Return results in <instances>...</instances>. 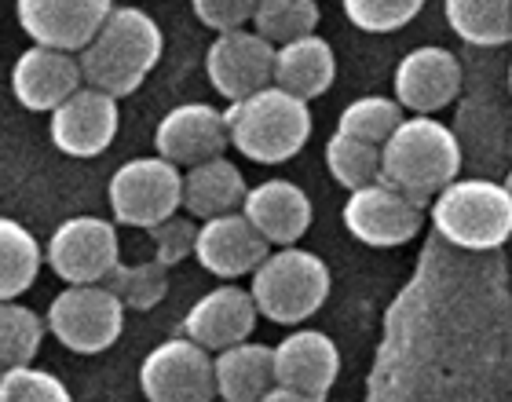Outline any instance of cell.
<instances>
[{
	"label": "cell",
	"mask_w": 512,
	"mask_h": 402,
	"mask_svg": "<svg viewBox=\"0 0 512 402\" xmlns=\"http://www.w3.org/2000/svg\"><path fill=\"white\" fill-rule=\"evenodd\" d=\"M161 52H165V37H161L154 15L125 4V8L110 11V19L77 52V59L85 70V85L103 88L121 99L143 88V81L161 63Z\"/></svg>",
	"instance_id": "6da1fadb"
},
{
	"label": "cell",
	"mask_w": 512,
	"mask_h": 402,
	"mask_svg": "<svg viewBox=\"0 0 512 402\" xmlns=\"http://www.w3.org/2000/svg\"><path fill=\"white\" fill-rule=\"evenodd\" d=\"M461 143L454 128L432 114L403 117L399 128L381 147V180L395 191L414 198L417 205H432L443 187L458 180Z\"/></svg>",
	"instance_id": "7a4b0ae2"
},
{
	"label": "cell",
	"mask_w": 512,
	"mask_h": 402,
	"mask_svg": "<svg viewBox=\"0 0 512 402\" xmlns=\"http://www.w3.org/2000/svg\"><path fill=\"white\" fill-rule=\"evenodd\" d=\"M231 147L256 165H282L297 158L311 139V110L308 99L293 96L286 88L267 85L260 92L224 110Z\"/></svg>",
	"instance_id": "3957f363"
},
{
	"label": "cell",
	"mask_w": 512,
	"mask_h": 402,
	"mask_svg": "<svg viewBox=\"0 0 512 402\" xmlns=\"http://www.w3.org/2000/svg\"><path fill=\"white\" fill-rule=\"evenodd\" d=\"M330 282V267L319 253H308L300 245H278L253 271L249 293L267 322L300 326L326 304Z\"/></svg>",
	"instance_id": "277c9868"
},
{
	"label": "cell",
	"mask_w": 512,
	"mask_h": 402,
	"mask_svg": "<svg viewBox=\"0 0 512 402\" xmlns=\"http://www.w3.org/2000/svg\"><path fill=\"white\" fill-rule=\"evenodd\" d=\"M432 223L458 249H498L512 238V191L498 180H454L432 198Z\"/></svg>",
	"instance_id": "5b68a950"
},
{
	"label": "cell",
	"mask_w": 512,
	"mask_h": 402,
	"mask_svg": "<svg viewBox=\"0 0 512 402\" xmlns=\"http://www.w3.org/2000/svg\"><path fill=\"white\" fill-rule=\"evenodd\" d=\"M125 311L118 293L103 286H66L48 304V333L74 355H103L125 333Z\"/></svg>",
	"instance_id": "8992f818"
},
{
	"label": "cell",
	"mask_w": 512,
	"mask_h": 402,
	"mask_svg": "<svg viewBox=\"0 0 512 402\" xmlns=\"http://www.w3.org/2000/svg\"><path fill=\"white\" fill-rule=\"evenodd\" d=\"M110 212L125 227L150 231L183 209V172L169 158H132L125 161L107 187Z\"/></svg>",
	"instance_id": "52a82bcc"
},
{
	"label": "cell",
	"mask_w": 512,
	"mask_h": 402,
	"mask_svg": "<svg viewBox=\"0 0 512 402\" xmlns=\"http://www.w3.org/2000/svg\"><path fill=\"white\" fill-rule=\"evenodd\" d=\"M44 260L66 286H103L121 264L118 227L103 216H70L52 231Z\"/></svg>",
	"instance_id": "ba28073f"
},
{
	"label": "cell",
	"mask_w": 512,
	"mask_h": 402,
	"mask_svg": "<svg viewBox=\"0 0 512 402\" xmlns=\"http://www.w3.org/2000/svg\"><path fill=\"white\" fill-rule=\"evenodd\" d=\"M139 392L147 402H216L213 351L191 337L161 340L139 366Z\"/></svg>",
	"instance_id": "9c48e42d"
},
{
	"label": "cell",
	"mask_w": 512,
	"mask_h": 402,
	"mask_svg": "<svg viewBox=\"0 0 512 402\" xmlns=\"http://www.w3.org/2000/svg\"><path fill=\"white\" fill-rule=\"evenodd\" d=\"M425 223V205H417L414 198H406L403 191H395L392 183H370L359 191H348L344 201V227L355 242L374 245V249H395L406 245L421 231Z\"/></svg>",
	"instance_id": "30bf717a"
},
{
	"label": "cell",
	"mask_w": 512,
	"mask_h": 402,
	"mask_svg": "<svg viewBox=\"0 0 512 402\" xmlns=\"http://www.w3.org/2000/svg\"><path fill=\"white\" fill-rule=\"evenodd\" d=\"M275 52V44L246 26L216 33L205 52V77L227 103H235L275 85Z\"/></svg>",
	"instance_id": "8fae6325"
},
{
	"label": "cell",
	"mask_w": 512,
	"mask_h": 402,
	"mask_svg": "<svg viewBox=\"0 0 512 402\" xmlns=\"http://www.w3.org/2000/svg\"><path fill=\"white\" fill-rule=\"evenodd\" d=\"M118 125V96L85 85L77 88L63 106L52 110L48 136H52L55 150L66 158H99L103 150H110V143L118 136Z\"/></svg>",
	"instance_id": "7c38bea8"
},
{
	"label": "cell",
	"mask_w": 512,
	"mask_h": 402,
	"mask_svg": "<svg viewBox=\"0 0 512 402\" xmlns=\"http://www.w3.org/2000/svg\"><path fill=\"white\" fill-rule=\"evenodd\" d=\"M114 0H15L22 33L33 44L81 52L110 19Z\"/></svg>",
	"instance_id": "4fadbf2b"
},
{
	"label": "cell",
	"mask_w": 512,
	"mask_h": 402,
	"mask_svg": "<svg viewBox=\"0 0 512 402\" xmlns=\"http://www.w3.org/2000/svg\"><path fill=\"white\" fill-rule=\"evenodd\" d=\"M77 88H85V70L74 52L30 44L11 66V92L33 114H52Z\"/></svg>",
	"instance_id": "5bb4252c"
},
{
	"label": "cell",
	"mask_w": 512,
	"mask_h": 402,
	"mask_svg": "<svg viewBox=\"0 0 512 402\" xmlns=\"http://www.w3.org/2000/svg\"><path fill=\"white\" fill-rule=\"evenodd\" d=\"M231 147L224 110L209 103H183L172 106L154 128V150L161 158H169L180 169L202 165L209 158H220Z\"/></svg>",
	"instance_id": "9a60e30c"
},
{
	"label": "cell",
	"mask_w": 512,
	"mask_h": 402,
	"mask_svg": "<svg viewBox=\"0 0 512 402\" xmlns=\"http://www.w3.org/2000/svg\"><path fill=\"white\" fill-rule=\"evenodd\" d=\"M395 99L410 114H439L461 92V63L450 48L421 44L395 66Z\"/></svg>",
	"instance_id": "2e32d148"
},
{
	"label": "cell",
	"mask_w": 512,
	"mask_h": 402,
	"mask_svg": "<svg viewBox=\"0 0 512 402\" xmlns=\"http://www.w3.org/2000/svg\"><path fill=\"white\" fill-rule=\"evenodd\" d=\"M271 253V242L256 231L242 209L202 220L198 227V245H194V260L216 278H242L253 275Z\"/></svg>",
	"instance_id": "e0dca14e"
},
{
	"label": "cell",
	"mask_w": 512,
	"mask_h": 402,
	"mask_svg": "<svg viewBox=\"0 0 512 402\" xmlns=\"http://www.w3.org/2000/svg\"><path fill=\"white\" fill-rule=\"evenodd\" d=\"M341 377V351L322 329H293L275 348V384L297 388L304 395H326Z\"/></svg>",
	"instance_id": "ac0fdd59"
},
{
	"label": "cell",
	"mask_w": 512,
	"mask_h": 402,
	"mask_svg": "<svg viewBox=\"0 0 512 402\" xmlns=\"http://www.w3.org/2000/svg\"><path fill=\"white\" fill-rule=\"evenodd\" d=\"M256 318H260V307L249 289L216 286L183 315V337L198 340L209 351H224L253 337Z\"/></svg>",
	"instance_id": "d6986e66"
},
{
	"label": "cell",
	"mask_w": 512,
	"mask_h": 402,
	"mask_svg": "<svg viewBox=\"0 0 512 402\" xmlns=\"http://www.w3.org/2000/svg\"><path fill=\"white\" fill-rule=\"evenodd\" d=\"M242 212L271 245H297L315 220L308 191H300L293 180H264L249 187Z\"/></svg>",
	"instance_id": "ffe728a7"
},
{
	"label": "cell",
	"mask_w": 512,
	"mask_h": 402,
	"mask_svg": "<svg viewBox=\"0 0 512 402\" xmlns=\"http://www.w3.org/2000/svg\"><path fill=\"white\" fill-rule=\"evenodd\" d=\"M337 81V55L333 44L319 33L297 37L289 44H278L275 52V85L293 92L300 99H319L326 96Z\"/></svg>",
	"instance_id": "44dd1931"
},
{
	"label": "cell",
	"mask_w": 512,
	"mask_h": 402,
	"mask_svg": "<svg viewBox=\"0 0 512 402\" xmlns=\"http://www.w3.org/2000/svg\"><path fill=\"white\" fill-rule=\"evenodd\" d=\"M216 399L224 402H260L275 388V348L242 340L213 355Z\"/></svg>",
	"instance_id": "7402d4cb"
},
{
	"label": "cell",
	"mask_w": 512,
	"mask_h": 402,
	"mask_svg": "<svg viewBox=\"0 0 512 402\" xmlns=\"http://www.w3.org/2000/svg\"><path fill=\"white\" fill-rule=\"evenodd\" d=\"M246 194V176L224 154L202 161V165H191V169L183 172V209L198 216V220L238 212L246 205Z\"/></svg>",
	"instance_id": "603a6c76"
},
{
	"label": "cell",
	"mask_w": 512,
	"mask_h": 402,
	"mask_svg": "<svg viewBox=\"0 0 512 402\" xmlns=\"http://www.w3.org/2000/svg\"><path fill=\"white\" fill-rule=\"evenodd\" d=\"M450 30L476 48H502L512 41V0H443Z\"/></svg>",
	"instance_id": "cb8c5ba5"
},
{
	"label": "cell",
	"mask_w": 512,
	"mask_h": 402,
	"mask_svg": "<svg viewBox=\"0 0 512 402\" xmlns=\"http://www.w3.org/2000/svg\"><path fill=\"white\" fill-rule=\"evenodd\" d=\"M44 264L48 260L37 238L19 220L0 216V300H19L37 282Z\"/></svg>",
	"instance_id": "d4e9b609"
},
{
	"label": "cell",
	"mask_w": 512,
	"mask_h": 402,
	"mask_svg": "<svg viewBox=\"0 0 512 402\" xmlns=\"http://www.w3.org/2000/svg\"><path fill=\"white\" fill-rule=\"evenodd\" d=\"M48 322L19 300H0V373L30 366L44 344Z\"/></svg>",
	"instance_id": "484cf974"
},
{
	"label": "cell",
	"mask_w": 512,
	"mask_h": 402,
	"mask_svg": "<svg viewBox=\"0 0 512 402\" xmlns=\"http://www.w3.org/2000/svg\"><path fill=\"white\" fill-rule=\"evenodd\" d=\"M326 169L348 191L370 187L381 180V147L370 139L348 136V132H333L326 143Z\"/></svg>",
	"instance_id": "4316f807"
},
{
	"label": "cell",
	"mask_w": 512,
	"mask_h": 402,
	"mask_svg": "<svg viewBox=\"0 0 512 402\" xmlns=\"http://www.w3.org/2000/svg\"><path fill=\"white\" fill-rule=\"evenodd\" d=\"M319 0H260L253 15V30L275 44H289L297 37L319 30Z\"/></svg>",
	"instance_id": "83f0119b"
},
{
	"label": "cell",
	"mask_w": 512,
	"mask_h": 402,
	"mask_svg": "<svg viewBox=\"0 0 512 402\" xmlns=\"http://www.w3.org/2000/svg\"><path fill=\"white\" fill-rule=\"evenodd\" d=\"M403 117H406V110L395 96H363L341 110V117H337V132L370 139V143L384 147V139L399 128Z\"/></svg>",
	"instance_id": "f1b7e54d"
},
{
	"label": "cell",
	"mask_w": 512,
	"mask_h": 402,
	"mask_svg": "<svg viewBox=\"0 0 512 402\" xmlns=\"http://www.w3.org/2000/svg\"><path fill=\"white\" fill-rule=\"evenodd\" d=\"M107 286L118 293V300L128 311H150L158 307L169 293V267L158 260H143V264H118Z\"/></svg>",
	"instance_id": "f546056e"
},
{
	"label": "cell",
	"mask_w": 512,
	"mask_h": 402,
	"mask_svg": "<svg viewBox=\"0 0 512 402\" xmlns=\"http://www.w3.org/2000/svg\"><path fill=\"white\" fill-rule=\"evenodd\" d=\"M341 8L363 33H395L421 15L425 0H341Z\"/></svg>",
	"instance_id": "4dcf8cb0"
},
{
	"label": "cell",
	"mask_w": 512,
	"mask_h": 402,
	"mask_svg": "<svg viewBox=\"0 0 512 402\" xmlns=\"http://www.w3.org/2000/svg\"><path fill=\"white\" fill-rule=\"evenodd\" d=\"M0 402H74V395L55 373L30 362V366L0 373Z\"/></svg>",
	"instance_id": "1f68e13d"
},
{
	"label": "cell",
	"mask_w": 512,
	"mask_h": 402,
	"mask_svg": "<svg viewBox=\"0 0 512 402\" xmlns=\"http://www.w3.org/2000/svg\"><path fill=\"white\" fill-rule=\"evenodd\" d=\"M150 245H154V260L165 267L183 264L187 256H194V245H198V227H194L187 216H169L161 220L158 227H150Z\"/></svg>",
	"instance_id": "d6a6232c"
},
{
	"label": "cell",
	"mask_w": 512,
	"mask_h": 402,
	"mask_svg": "<svg viewBox=\"0 0 512 402\" xmlns=\"http://www.w3.org/2000/svg\"><path fill=\"white\" fill-rule=\"evenodd\" d=\"M256 4H260V0H191L198 22L216 33L242 30L246 22H253Z\"/></svg>",
	"instance_id": "836d02e7"
},
{
	"label": "cell",
	"mask_w": 512,
	"mask_h": 402,
	"mask_svg": "<svg viewBox=\"0 0 512 402\" xmlns=\"http://www.w3.org/2000/svg\"><path fill=\"white\" fill-rule=\"evenodd\" d=\"M260 402H322V399H319V395L297 392V388H286V384H275V388H271V392H267Z\"/></svg>",
	"instance_id": "e575fe53"
},
{
	"label": "cell",
	"mask_w": 512,
	"mask_h": 402,
	"mask_svg": "<svg viewBox=\"0 0 512 402\" xmlns=\"http://www.w3.org/2000/svg\"><path fill=\"white\" fill-rule=\"evenodd\" d=\"M505 187H509V191H512V172H509V176H505Z\"/></svg>",
	"instance_id": "d590c367"
},
{
	"label": "cell",
	"mask_w": 512,
	"mask_h": 402,
	"mask_svg": "<svg viewBox=\"0 0 512 402\" xmlns=\"http://www.w3.org/2000/svg\"><path fill=\"white\" fill-rule=\"evenodd\" d=\"M509 92H512V63H509Z\"/></svg>",
	"instance_id": "8d00e7d4"
},
{
	"label": "cell",
	"mask_w": 512,
	"mask_h": 402,
	"mask_svg": "<svg viewBox=\"0 0 512 402\" xmlns=\"http://www.w3.org/2000/svg\"><path fill=\"white\" fill-rule=\"evenodd\" d=\"M216 402H224V399H216Z\"/></svg>",
	"instance_id": "74e56055"
}]
</instances>
